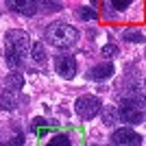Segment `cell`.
Segmentation results:
<instances>
[{"label": "cell", "mask_w": 146, "mask_h": 146, "mask_svg": "<svg viewBox=\"0 0 146 146\" xmlns=\"http://www.w3.org/2000/svg\"><path fill=\"white\" fill-rule=\"evenodd\" d=\"M31 48V37L24 31H9L5 35V61L11 70H20Z\"/></svg>", "instance_id": "6da1fadb"}, {"label": "cell", "mask_w": 146, "mask_h": 146, "mask_svg": "<svg viewBox=\"0 0 146 146\" xmlns=\"http://www.w3.org/2000/svg\"><path fill=\"white\" fill-rule=\"evenodd\" d=\"M103 109V103H100V98L94 96V94H85V96H79L76 98V103H74V111H76V116L81 120H92V118H96Z\"/></svg>", "instance_id": "277c9868"}, {"label": "cell", "mask_w": 146, "mask_h": 146, "mask_svg": "<svg viewBox=\"0 0 146 146\" xmlns=\"http://www.w3.org/2000/svg\"><path fill=\"white\" fill-rule=\"evenodd\" d=\"M15 105H18V96H15V92H9V90L0 92V109L11 111V109H15Z\"/></svg>", "instance_id": "8fae6325"}, {"label": "cell", "mask_w": 146, "mask_h": 146, "mask_svg": "<svg viewBox=\"0 0 146 146\" xmlns=\"http://www.w3.org/2000/svg\"><path fill=\"white\" fill-rule=\"evenodd\" d=\"M31 129H33L35 133L44 135L46 131H48V120H44V118H35V120L31 122Z\"/></svg>", "instance_id": "2e32d148"}, {"label": "cell", "mask_w": 146, "mask_h": 146, "mask_svg": "<svg viewBox=\"0 0 146 146\" xmlns=\"http://www.w3.org/2000/svg\"><path fill=\"white\" fill-rule=\"evenodd\" d=\"M7 7L15 13H22V15H35L37 13V2H31V0H7Z\"/></svg>", "instance_id": "ba28073f"}, {"label": "cell", "mask_w": 146, "mask_h": 146, "mask_svg": "<svg viewBox=\"0 0 146 146\" xmlns=\"http://www.w3.org/2000/svg\"><path fill=\"white\" fill-rule=\"evenodd\" d=\"M24 87V76L20 72H9L5 76V90H9V92H18V90H22Z\"/></svg>", "instance_id": "30bf717a"}, {"label": "cell", "mask_w": 146, "mask_h": 146, "mask_svg": "<svg viewBox=\"0 0 146 146\" xmlns=\"http://www.w3.org/2000/svg\"><path fill=\"white\" fill-rule=\"evenodd\" d=\"M122 39L124 42H133V44H142L144 42V33L140 29H127L122 33Z\"/></svg>", "instance_id": "7c38bea8"}, {"label": "cell", "mask_w": 146, "mask_h": 146, "mask_svg": "<svg viewBox=\"0 0 146 146\" xmlns=\"http://www.w3.org/2000/svg\"><path fill=\"white\" fill-rule=\"evenodd\" d=\"M46 146H72V140H70L68 135L59 133V135H55V137H50V142Z\"/></svg>", "instance_id": "e0dca14e"}, {"label": "cell", "mask_w": 146, "mask_h": 146, "mask_svg": "<svg viewBox=\"0 0 146 146\" xmlns=\"http://www.w3.org/2000/svg\"><path fill=\"white\" fill-rule=\"evenodd\" d=\"M29 52H31V61H33L37 68L46 66L48 57H46V46H44L42 42H33V44H31V48H29Z\"/></svg>", "instance_id": "9c48e42d"}, {"label": "cell", "mask_w": 146, "mask_h": 146, "mask_svg": "<svg viewBox=\"0 0 146 146\" xmlns=\"http://www.w3.org/2000/svg\"><path fill=\"white\" fill-rule=\"evenodd\" d=\"M103 122L107 124V127H113L116 124V120H118V111H116V107H103Z\"/></svg>", "instance_id": "4fadbf2b"}, {"label": "cell", "mask_w": 146, "mask_h": 146, "mask_svg": "<svg viewBox=\"0 0 146 146\" xmlns=\"http://www.w3.org/2000/svg\"><path fill=\"white\" fill-rule=\"evenodd\" d=\"M129 5H131V0H124V2H109V7H113V9H118V11H124Z\"/></svg>", "instance_id": "d6986e66"}, {"label": "cell", "mask_w": 146, "mask_h": 146, "mask_svg": "<svg viewBox=\"0 0 146 146\" xmlns=\"http://www.w3.org/2000/svg\"><path fill=\"white\" fill-rule=\"evenodd\" d=\"M118 52H120V48H118V44H105L103 48H100V55H103V59H109V57H116Z\"/></svg>", "instance_id": "ac0fdd59"}, {"label": "cell", "mask_w": 146, "mask_h": 146, "mask_svg": "<svg viewBox=\"0 0 146 146\" xmlns=\"http://www.w3.org/2000/svg\"><path fill=\"white\" fill-rule=\"evenodd\" d=\"M0 146H24V133H22V131L15 127V133H13L7 142H2Z\"/></svg>", "instance_id": "5bb4252c"}, {"label": "cell", "mask_w": 146, "mask_h": 146, "mask_svg": "<svg viewBox=\"0 0 146 146\" xmlns=\"http://www.w3.org/2000/svg\"><path fill=\"white\" fill-rule=\"evenodd\" d=\"M111 146H142V135L133 131L131 127H120L116 129L109 137Z\"/></svg>", "instance_id": "5b68a950"}, {"label": "cell", "mask_w": 146, "mask_h": 146, "mask_svg": "<svg viewBox=\"0 0 146 146\" xmlns=\"http://www.w3.org/2000/svg\"><path fill=\"white\" fill-rule=\"evenodd\" d=\"M55 72L63 79H74L76 72H79V66H76V59L72 55H57L55 57Z\"/></svg>", "instance_id": "8992f818"}, {"label": "cell", "mask_w": 146, "mask_h": 146, "mask_svg": "<svg viewBox=\"0 0 146 146\" xmlns=\"http://www.w3.org/2000/svg\"><path fill=\"white\" fill-rule=\"evenodd\" d=\"M76 18L79 20H96L98 13L94 11L92 7H79V9H76Z\"/></svg>", "instance_id": "9a60e30c"}, {"label": "cell", "mask_w": 146, "mask_h": 146, "mask_svg": "<svg viewBox=\"0 0 146 146\" xmlns=\"http://www.w3.org/2000/svg\"><path fill=\"white\" fill-rule=\"evenodd\" d=\"M116 111L118 120H124L127 124H142L144 122V100L137 96H124Z\"/></svg>", "instance_id": "3957f363"}, {"label": "cell", "mask_w": 146, "mask_h": 146, "mask_svg": "<svg viewBox=\"0 0 146 146\" xmlns=\"http://www.w3.org/2000/svg\"><path fill=\"white\" fill-rule=\"evenodd\" d=\"M44 39L55 48H72L79 42V31L68 22H50L44 31Z\"/></svg>", "instance_id": "7a4b0ae2"}, {"label": "cell", "mask_w": 146, "mask_h": 146, "mask_svg": "<svg viewBox=\"0 0 146 146\" xmlns=\"http://www.w3.org/2000/svg\"><path fill=\"white\" fill-rule=\"evenodd\" d=\"M113 72H116L113 63H111V61H103V63H96L94 68H90V70H87V79L94 81V83H103V81L111 79V76H113Z\"/></svg>", "instance_id": "52a82bcc"}]
</instances>
